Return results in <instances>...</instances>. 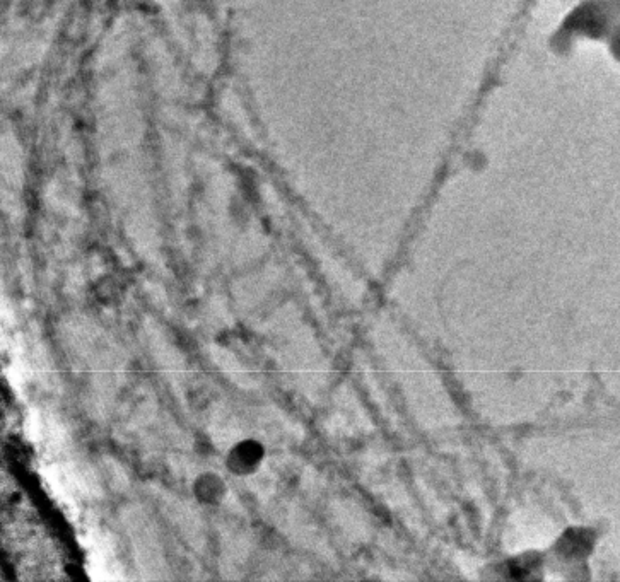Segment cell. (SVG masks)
<instances>
[{"label":"cell","mask_w":620,"mask_h":582,"mask_svg":"<svg viewBox=\"0 0 620 582\" xmlns=\"http://www.w3.org/2000/svg\"><path fill=\"white\" fill-rule=\"evenodd\" d=\"M262 461V448L258 444L248 441V443L240 444L234 448L229 458V465L234 472L240 475H248L252 473Z\"/></svg>","instance_id":"6da1fadb"}]
</instances>
